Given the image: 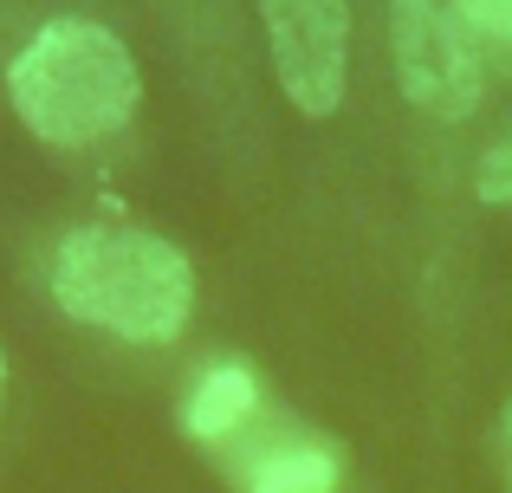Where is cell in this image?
Here are the masks:
<instances>
[{
	"instance_id": "obj_1",
	"label": "cell",
	"mask_w": 512,
	"mask_h": 493,
	"mask_svg": "<svg viewBox=\"0 0 512 493\" xmlns=\"http://www.w3.org/2000/svg\"><path fill=\"white\" fill-rule=\"evenodd\" d=\"M52 299L65 318L98 325L124 344H169L195 312V266L163 234L91 221L52 253Z\"/></svg>"
},
{
	"instance_id": "obj_2",
	"label": "cell",
	"mask_w": 512,
	"mask_h": 493,
	"mask_svg": "<svg viewBox=\"0 0 512 493\" xmlns=\"http://www.w3.org/2000/svg\"><path fill=\"white\" fill-rule=\"evenodd\" d=\"M7 98L20 124L52 150H85L130 124L143 78L130 46L98 20H52L7 65Z\"/></svg>"
},
{
	"instance_id": "obj_3",
	"label": "cell",
	"mask_w": 512,
	"mask_h": 493,
	"mask_svg": "<svg viewBox=\"0 0 512 493\" xmlns=\"http://www.w3.org/2000/svg\"><path fill=\"white\" fill-rule=\"evenodd\" d=\"M396 78L415 111L461 124L487 98V20L480 0H389Z\"/></svg>"
},
{
	"instance_id": "obj_4",
	"label": "cell",
	"mask_w": 512,
	"mask_h": 493,
	"mask_svg": "<svg viewBox=\"0 0 512 493\" xmlns=\"http://www.w3.org/2000/svg\"><path fill=\"white\" fill-rule=\"evenodd\" d=\"M273 78L299 117H331L350 78V0H260Z\"/></svg>"
},
{
	"instance_id": "obj_5",
	"label": "cell",
	"mask_w": 512,
	"mask_h": 493,
	"mask_svg": "<svg viewBox=\"0 0 512 493\" xmlns=\"http://www.w3.org/2000/svg\"><path fill=\"white\" fill-rule=\"evenodd\" d=\"M234 474L247 493H331L338 487V448L312 442V435H286V442H234Z\"/></svg>"
},
{
	"instance_id": "obj_6",
	"label": "cell",
	"mask_w": 512,
	"mask_h": 493,
	"mask_svg": "<svg viewBox=\"0 0 512 493\" xmlns=\"http://www.w3.org/2000/svg\"><path fill=\"white\" fill-rule=\"evenodd\" d=\"M182 422H188V435L195 442H208V448H227V442H240V435L260 422V377H253L247 364H208L195 377V390H188V403H182Z\"/></svg>"
},
{
	"instance_id": "obj_7",
	"label": "cell",
	"mask_w": 512,
	"mask_h": 493,
	"mask_svg": "<svg viewBox=\"0 0 512 493\" xmlns=\"http://www.w3.org/2000/svg\"><path fill=\"white\" fill-rule=\"evenodd\" d=\"M474 195H480V202H512V137H506V143H493V150L480 156V169H474Z\"/></svg>"
},
{
	"instance_id": "obj_8",
	"label": "cell",
	"mask_w": 512,
	"mask_h": 493,
	"mask_svg": "<svg viewBox=\"0 0 512 493\" xmlns=\"http://www.w3.org/2000/svg\"><path fill=\"white\" fill-rule=\"evenodd\" d=\"M480 20H487V39L512 46V0H480Z\"/></svg>"
},
{
	"instance_id": "obj_9",
	"label": "cell",
	"mask_w": 512,
	"mask_h": 493,
	"mask_svg": "<svg viewBox=\"0 0 512 493\" xmlns=\"http://www.w3.org/2000/svg\"><path fill=\"white\" fill-rule=\"evenodd\" d=\"M0 396H7V357H0Z\"/></svg>"
}]
</instances>
